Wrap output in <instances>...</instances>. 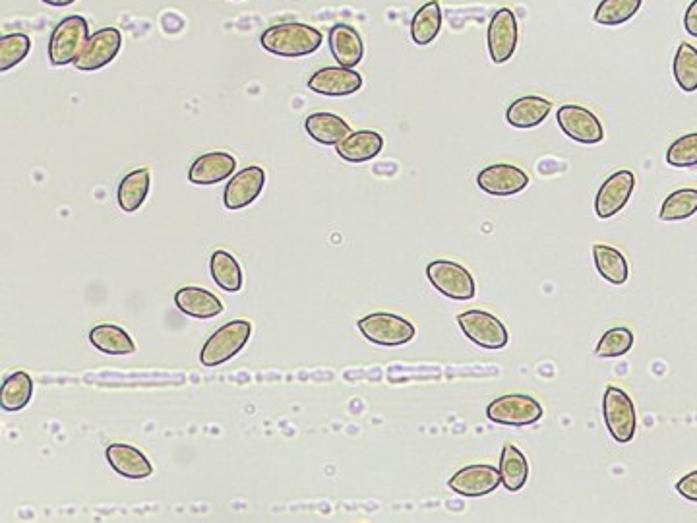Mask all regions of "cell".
<instances>
[{
	"label": "cell",
	"mask_w": 697,
	"mask_h": 523,
	"mask_svg": "<svg viewBox=\"0 0 697 523\" xmlns=\"http://www.w3.org/2000/svg\"><path fill=\"white\" fill-rule=\"evenodd\" d=\"M322 41L324 35L320 31L299 22L277 24L260 37V43L268 53L287 59H299L316 53L322 47Z\"/></svg>",
	"instance_id": "cell-1"
},
{
	"label": "cell",
	"mask_w": 697,
	"mask_h": 523,
	"mask_svg": "<svg viewBox=\"0 0 697 523\" xmlns=\"http://www.w3.org/2000/svg\"><path fill=\"white\" fill-rule=\"evenodd\" d=\"M252 336V324L248 320H233L221 326L212 338L208 339L200 351V361L204 367H217L239 355Z\"/></svg>",
	"instance_id": "cell-2"
},
{
	"label": "cell",
	"mask_w": 697,
	"mask_h": 523,
	"mask_svg": "<svg viewBox=\"0 0 697 523\" xmlns=\"http://www.w3.org/2000/svg\"><path fill=\"white\" fill-rule=\"evenodd\" d=\"M543 403L527 394H506L490 401L486 407V417L504 427H529L543 419Z\"/></svg>",
	"instance_id": "cell-3"
},
{
	"label": "cell",
	"mask_w": 697,
	"mask_h": 523,
	"mask_svg": "<svg viewBox=\"0 0 697 523\" xmlns=\"http://www.w3.org/2000/svg\"><path fill=\"white\" fill-rule=\"evenodd\" d=\"M457 324L461 332L465 334V338L488 351L504 349L510 341V334L506 326L502 324V320L488 310H481V308L465 310L457 314Z\"/></svg>",
	"instance_id": "cell-4"
},
{
	"label": "cell",
	"mask_w": 697,
	"mask_h": 523,
	"mask_svg": "<svg viewBox=\"0 0 697 523\" xmlns=\"http://www.w3.org/2000/svg\"><path fill=\"white\" fill-rule=\"evenodd\" d=\"M603 415L610 436L628 444L634 440L637 429L636 403L620 386H608L603 398Z\"/></svg>",
	"instance_id": "cell-5"
},
{
	"label": "cell",
	"mask_w": 697,
	"mask_h": 523,
	"mask_svg": "<svg viewBox=\"0 0 697 523\" xmlns=\"http://www.w3.org/2000/svg\"><path fill=\"white\" fill-rule=\"evenodd\" d=\"M426 277L432 287L454 301H471L477 293L471 272L452 260H434L426 268Z\"/></svg>",
	"instance_id": "cell-6"
},
{
	"label": "cell",
	"mask_w": 697,
	"mask_h": 523,
	"mask_svg": "<svg viewBox=\"0 0 697 523\" xmlns=\"http://www.w3.org/2000/svg\"><path fill=\"white\" fill-rule=\"evenodd\" d=\"M359 330L364 338L376 345L399 347L415 338V326L392 312H372L359 320Z\"/></svg>",
	"instance_id": "cell-7"
},
{
	"label": "cell",
	"mask_w": 697,
	"mask_h": 523,
	"mask_svg": "<svg viewBox=\"0 0 697 523\" xmlns=\"http://www.w3.org/2000/svg\"><path fill=\"white\" fill-rule=\"evenodd\" d=\"M88 22L82 16H68L51 35L49 43V61L53 66H66L70 62H76L78 55L82 53L88 35Z\"/></svg>",
	"instance_id": "cell-8"
},
{
	"label": "cell",
	"mask_w": 697,
	"mask_h": 523,
	"mask_svg": "<svg viewBox=\"0 0 697 523\" xmlns=\"http://www.w3.org/2000/svg\"><path fill=\"white\" fill-rule=\"evenodd\" d=\"M556 123L562 128V132L579 144H599L605 140V128L597 115L589 111L583 105L568 103L562 105L556 113Z\"/></svg>",
	"instance_id": "cell-9"
},
{
	"label": "cell",
	"mask_w": 697,
	"mask_h": 523,
	"mask_svg": "<svg viewBox=\"0 0 697 523\" xmlns=\"http://www.w3.org/2000/svg\"><path fill=\"white\" fill-rule=\"evenodd\" d=\"M517 18L512 8H500L490 18L486 30V45L494 64H504L514 57L517 49Z\"/></svg>",
	"instance_id": "cell-10"
},
{
	"label": "cell",
	"mask_w": 697,
	"mask_h": 523,
	"mask_svg": "<svg viewBox=\"0 0 697 523\" xmlns=\"http://www.w3.org/2000/svg\"><path fill=\"white\" fill-rule=\"evenodd\" d=\"M450 489L465 498H481L494 493L502 485V475L496 465L475 463L461 467L450 479Z\"/></svg>",
	"instance_id": "cell-11"
},
{
	"label": "cell",
	"mask_w": 697,
	"mask_h": 523,
	"mask_svg": "<svg viewBox=\"0 0 697 523\" xmlns=\"http://www.w3.org/2000/svg\"><path fill=\"white\" fill-rule=\"evenodd\" d=\"M634 188H636L634 171L622 169V171L612 173L597 192V198H595L597 217L610 219V217L620 214L626 208V204L630 202Z\"/></svg>",
	"instance_id": "cell-12"
},
{
	"label": "cell",
	"mask_w": 697,
	"mask_h": 523,
	"mask_svg": "<svg viewBox=\"0 0 697 523\" xmlns=\"http://www.w3.org/2000/svg\"><path fill=\"white\" fill-rule=\"evenodd\" d=\"M121 47V31L117 28H103L90 35V39L86 41L82 53L78 55L74 64L78 70H84V72L99 70L107 66L109 62L115 61Z\"/></svg>",
	"instance_id": "cell-13"
},
{
	"label": "cell",
	"mask_w": 697,
	"mask_h": 523,
	"mask_svg": "<svg viewBox=\"0 0 697 523\" xmlns=\"http://www.w3.org/2000/svg\"><path fill=\"white\" fill-rule=\"evenodd\" d=\"M310 92L328 97L353 95L363 88V76L353 68L345 66H326L316 70L308 80Z\"/></svg>",
	"instance_id": "cell-14"
},
{
	"label": "cell",
	"mask_w": 697,
	"mask_h": 523,
	"mask_svg": "<svg viewBox=\"0 0 697 523\" xmlns=\"http://www.w3.org/2000/svg\"><path fill=\"white\" fill-rule=\"evenodd\" d=\"M529 185V175L512 163H494L477 175V186L490 196H514Z\"/></svg>",
	"instance_id": "cell-15"
},
{
	"label": "cell",
	"mask_w": 697,
	"mask_h": 523,
	"mask_svg": "<svg viewBox=\"0 0 697 523\" xmlns=\"http://www.w3.org/2000/svg\"><path fill=\"white\" fill-rule=\"evenodd\" d=\"M264 186L266 171L258 165H250L231 177L223 192V204L227 210H243L262 194Z\"/></svg>",
	"instance_id": "cell-16"
},
{
	"label": "cell",
	"mask_w": 697,
	"mask_h": 523,
	"mask_svg": "<svg viewBox=\"0 0 697 523\" xmlns=\"http://www.w3.org/2000/svg\"><path fill=\"white\" fill-rule=\"evenodd\" d=\"M237 169V159L229 152H210V154L200 155L190 171H188V181L192 185L212 186L233 177V171Z\"/></svg>",
	"instance_id": "cell-17"
},
{
	"label": "cell",
	"mask_w": 697,
	"mask_h": 523,
	"mask_svg": "<svg viewBox=\"0 0 697 523\" xmlns=\"http://www.w3.org/2000/svg\"><path fill=\"white\" fill-rule=\"evenodd\" d=\"M105 456L109 465L126 479L140 481L153 475V465L150 460L138 448L130 444H121V442L111 444Z\"/></svg>",
	"instance_id": "cell-18"
},
{
	"label": "cell",
	"mask_w": 697,
	"mask_h": 523,
	"mask_svg": "<svg viewBox=\"0 0 697 523\" xmlns=\"http://www.w3.org/2000/svg\"><path fill=\"white\" fill-rule=\"evenodd\" d=\"M384 148V138L374 130L351 132L345 140L335 146V152L349 163H364L380 155Z\"/></svg>",
	"instance_id": "cell-19"
},
{
	"label": "cell",
	"mask_w": 697,
	"mask_h": 523,
	"mask_svg": "<svg viewBox=\"0 0 697 523\" xmlns=\"http://www.w3.org/2000/svg\"><path fill=\"white\" fill-rule=\"evenodd\" d=\"M552 111V103L541 95H523L510 103L506 121L514 128H535L546 121Z\"/></svg>",
	"instance_id": "cell-20"
},
{
	"label": "cell",
	"mask_w": 697,
	"mask_h": 523,
	"mask_svg": "<svg viewBox=\"0 0 697 523\" xmlns=\"http://www.w3.org/2000/svg\"><path fill=\"white\" fill-rule=\"evenodd\" d=\"M330 51L335 62L345 68H355L363 61L364 45L359 31L347 24H337L330 31Z\"/></svg>",
	"instance_id": "cell-21"
},
{
	"label": "cell",
	"mask_w": 697,
	"mask_h": 523,
	"mask_svg": "<svg viewBox=\"0 0 697 523\" xmlns=\"http://www.w3.org/2000/svg\"><path fill=\"white\" fill-rule=\"evenodd\" d=\"M175 305L182 314L208 320L223 312V303L213 295L212 291L202 287H182L175 295Z\"/></svg>",
	"instance_id": "cell-22"
},
{
	"label": "cell",
	"mask_w": 697,
	"mask_h": 523,
	"mask_svg": "<svg viewBox=\"0 0 697 523\" xmlns=\"http://www.w3.org/2000/svg\"><path fill=\"white\" fill-rule=\"evenodd\" d=\"M304 128L308 136L322 146H337L351 134L349 124L334 113H312L306 117Z\"/></svg>",
	"instance_id": "cell-23"
},
{
	"label": "cell",
	"mask_w": 697,
	"mask_h": 523,
	"mask_svg": "<svg viewBox=\"0 0 697 523\" xmlns=\"http://www.w3.org/2000/svg\"><path fill=\"white\" fill-rule=\"evenodd\" d=\"M150 171L146 167H140V169H134L130 171L119 185V206H121L122 212L126 214H134L136 210L142 208V204L146 202L148 198V192H150Z\"/></svg>",
	"instance_id": "cell-24"
},
{
	"label": "cell",
	"mask_w": 697,
	"mask_h": 523,
	"mask_svg": "<svg viewBox=\"0 0 697 523\" xmlns=\"http://www.w3.org/2000/svg\"><path fill=\"white\" fill-rule=\"evenodd\" d=\"M90 343L105 355L124 357L136 351V345L128 332L117 324H99L90 332Z\"/></svg>",
	"instance_id": "cell-25"
},
{
	"label": "cell",
	"mask_w": 697,
	"mask_h": 523,
	"mask_svg": "<svg viewBox=\"0 0 697 523\" xmlns=\"http://www.w3.org/2000/svg\"><path fill=\"white\" fill-rule=\"evenodd\" d=\"M500 475H502V485L510 491L517 493L527 485L529 479V462L525 454L517 448L516 444H504L502 456H500Z\"/></svg>",
	"instance_id": "cell-26"
},
{
	"label": "cell",
	"mask_w": 697,
	"mask_h": 523,
	"mask_svg": "<svg viewBox=\"0 0 697 523\" xmlns=\"http://www.w3.org/2000/svg\"><path fill=\"white\" fill-rule=\"evenodd\" d=\"M593 258H595V266L601 277L612 283V285H624L628 281V262L626 256L616 247H610L605 243H597L593 245Z\"/></svg>",
	"instance_id": "cell-27"
},
{
	"label": "cell",
	"mask_w": 697,
	"mask_h": 523,
	"mask_svg": "<svg viewBox=\"0 0 697 523\" xmlns=\"http://www.w3.org/2000/svg\"><path fill=\"white\" fill-rule=\"evenodd\" d=\"M442 30V8L438 0H428L423 4L411 22V37L415 45H430Z\"/></svg>",
	"instance_id": "cell-28"
},
{
	"label": "cell",
	"mask_w": 697,
	"mask_h": 523,
	"mask_svg": "<svg viewBox=\"0 0 697 523\" xmlns=\"http://www.w3.org/2000/svg\"><path fill=\"white\" fill-rule=\"evenodd\" d=\"M213 281L227 293H237L243 287V270L237 258L225 250H215L210 260Z\"/></svg>",
	"instance_id": "cell-29"
},
{
	"label": "cell",
	"mask_w": 697,
	"mask_h": 523,
	"mask_svg": "<svg viewBox=\"0 0 697 523\" xmlns=\"http://www.w3.org/2000/svg\"><path fill=\"white\" fill-rule=\"evenodd\" d=\"M33 398V380L26 370L10 374L2 384L0 405L4 411H20Z\"/></svg>",
	"instance_id": "cell-30"
},
{
	"label": "cell",
	"mask_w": 697,
	"mask_h": 523,
	"mask_svg": "<svg viewBox=\"0 0 697 523\" xmlns=\"http://www.w3.org/2000/svg\"><path fill=\"white\" fill-rule=\"evenodd\" d=\"M672 74L682 92H697V47L692 43H680L672 62Z\"/></svg>",
	"instance_id": "cell-31"
},
{
	"label": "cell",
	"mask_w": 697,
	"mask_h": 523,
	"mask_svg": "<svg viewBox=\"0 0 697 523\" xmlns=\"http://www.w3.org/2000/svg\"><path fill=\"white\" fill-rule=\"evenodd\" d=\"M643 0H601V4L595 10L593 20L601 26H620L630 22L639 8H641Z\"/></svg>",
	"instance_id": "cell-32"
},
{
	"label": "cell",
	"mask_w": 697,
	"mask_h": 523,
	"mask_svg": "<svg viewBox=\"0 0 697 523\" xmlns=\"http://www.w3.org/2000/svg\"><path fill=\"white\" fill-rule=\"evenodd\" d=\"M634 341L636 338H634V332L630 328L614 326L599 339V343L595 347V357H599V359L624 357L634 347Z\"/></svg>",
	"instance_id": "cell-33"
},
{
	"label": "cell",
	"mask_w": 697,
	"mask_h": 523,
	"mask_svg": "<svg viewBox=\"0 0 697 523\" xmlns=\"http://www.w3.org/2000/svg\"><path fill=\"white\" fill-rule=\"evenodd\" d=\"M697 214V188H678L661 206L663 221H682Z\"/></svg>",
	"instance_id": "cell-34"
},
{
	"label": "cell",
	"mask_w": 697,
	"mask_h": 523,
	"mask_svg": "<svg viewBox=\"0 0 697 523\" xmlns=\"http://www.w3.org/2000/svg\"><path fill=\"white\" fill-rule=\"evenodd\" d=\"M31 51V39L26 33H8L0 39V72L24 61Z\"/></svg>",
	"instance_id": "cell-35"
},
{
	"label": "cell",
	"mask_w": 697,
	"mask_h": 523,
	"mask_svg": "<svg viewBox=\"0 0 697 523\" xmlns=\"http://www.w3.org/2000/svg\"><path fill=\"white\" fill-rule=\"evenodd\" d=\"M667 163L672 167L688 169L697 165V132L680 136L670 144L667 152Z\"/></svg>",
	"instance_id": "cell-36"
},
{
	"label": "cell",
	"mask_w": 697,
	"mask_h": 523,
	"mask_svg": "<svg viewBox=\"0 0 697 523\" xmlns=\"http://www.w3.org/2000/svg\"><path fill=\"white\" fill-rule=\"evenodd\" d=\"M676 493L680 494L682 498L690 500V502H697V471L684 475L676 483Z\"/></svg>",
	"instance_id": "cell-37"
},
{
	"label": "cell",
	"mask_w": 697,
	"mask_h": 523,
	"mask_svg": "<svg viewBox=\"0 0 697 523\" xmlns=\"http://www.w3.org/2000/svg\"><path fill=\"white\" fill-rule=\"evenodd\" d=\"M684 30L688 31V35L697 37V0H692L684 14Z\"/></svg>",
	"instance_id": "cell-38"
},
{
	"label": "cell",
	"mask_w": 697,
	"mask_h": 523,
	"mask_svg": "<svg viewBox=\"0 0 697 523\" xmlns=\"http://www.w3.org/2000/svg\"><path fill=\"white\" fill-rule=\"evenodd\" d=\"M41 2H45L49 6H68V4H74L76 0H41Z\"/></svg>",
	"instance_id": "cell-39"
},
{
	"label": "cell",
	"mask_w": 697,
	"mask_h": 523,
	"mask_svg": "<svg viewBox=\"0 0 697 523\" xmlns=\"http://www.w3.org/2000/svg\"><path fill=\"white\" fill-rule=\"evenodd\" d=\"M235 2H243V0H235Z\"/></svg>",
	"instance_id": "cell-40"
}]
</instances>
